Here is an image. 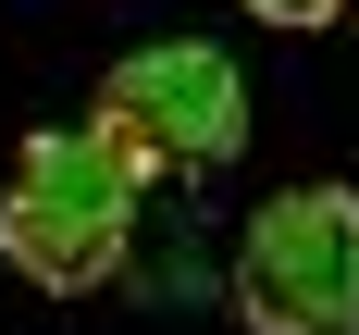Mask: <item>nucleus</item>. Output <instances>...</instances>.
I'll use <instances>...</instances> for the list:
<instances>
[{"instance_id": "f257e3e1", "label": "nucleus", "mask_w": 359, "mask_h": 335, "mask_svg": "<svg viewBox=\"0 0 359 335\" xmlns=\"http://www.w3.org/2000/svg\"><path fill=\"white\" fill-rule=\"evenodd\" d=\"M137 186H149V162L111 124H37L25 174L0 199V261L25 286H50V298L111 286L124 273V236H137Z\"/></svg>"}, {"instance_id": "20e7f679", "label": "nucleus", "mask_w": 359, "mask_h": 335, "mask_svg": "<svg viewBox=\"0 0 359 335\" xmlns=\"http://www.w3.org/2000/svg\"><path fill=\"white\" fill-rule=\"evenodd\" d=\"M260 25H334V13H347V0H248Z\"/></svg>"}, {"instance_id": "f03ea898", "label": "nucleus", "mask_w": 359, "mask_h": 335, "mask_svg": "<svg viewBox=\"0 0 359 335\" xmlns=\"http://www.w3.org/2000/svg\"><path fill=\"white\" fill-rule=\"evenodd\" d=\"M236 310L248 335H359V199L285 186L236 236Z\"/></svg>"}, {"instance_id": "7ed1b4c3", "label": "nucleus", "mask_w": 359, "mask_h": 335, "mask_svg": "<svg viewBox=\"0 0 359 335\" xmlns=\"http://www.w3.org/2000/svg\"><path fill=\"white\" fill-rule=\"evenodd\" d=\"M100 124L137 149L149 174H161V162L211 174V162H236V149H248V87H236V63H223L211 37H149V50H124V63H111Z\"/></svg>"}]
</instances>
